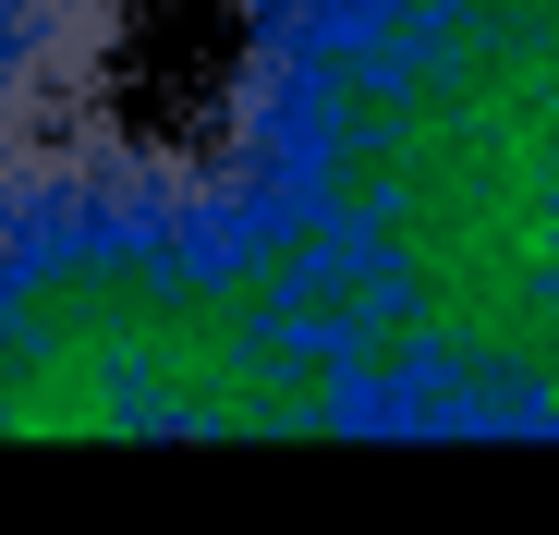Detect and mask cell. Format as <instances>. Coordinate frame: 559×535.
Masks as SVG:
<instances>
[{"label": "cell", "instance_id": "obj_1", "mask_svg": "<svg viewBox=\"0 0 559 535\" xmlns=\"http://www.w3.org/2000/svg\"><path fill=\"white\" fill-rule=\"evenodd\" d=\"M219 158L317 231L414 438H559V0H243Z\"/></svg>", "mask_w": 559, "mask_h": 535}, {"label": "cell", "instance_id": "obj_2", "mask_svg": "<svg viewBox=\"0 0 559 535\" xmlns=\"http://www.w3.org/2000/svg\"><path fill=\"white\" fill-rule=\"evenodd\" d=\"M0 438H414L317 231L85 122L0 183Z\"/></svg>", "mask_w": 559, "mask_h": 535}, {"label": "cell", "instance_id": "obj_3", "mask_svg": "<svg viewBox=\"0 0 559 535\" xmlns=\"http://www.w3.org/2000/svg\"><path fill=\"white\" fill-rule=\"evenodd\" d=\"M122 49V0H0V183L98 122Z\"/></svg>", "mask_w": 559, "mask_h": 535}]
</instances>
